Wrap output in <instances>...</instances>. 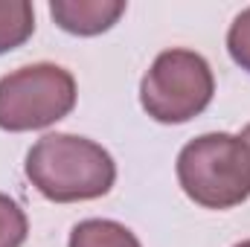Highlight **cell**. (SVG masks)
Returning <instances> with one entry per match:
<instances>
[{
  "label": "cell",
  "instance_id": "obj_1",
  "mask_svg": "<svg viewBox=\"0 0 250 247\" xmlns=\"http://www.w3.org/2000/svg\"><path fill=\"white\" fill-rule=\"evenodd\" d=\"M23 172L29 184L56 204L102 198L117 181L114 157L79 134H44L29 148Z\"/></svg>",
  "mask_w": 250,
  "mask_h": 247
},
{
  "label": "cell",
  "instance_id": "obj_2",
  "mask_svg": "<svg viewBox=\"0 0 250 247\" xmlns=\"http://www.w3.org/2000/svg\"><path fill=\"white\" fill-rule=\"evenodd\" d=\"M178 181L207 209H230L250 198V154L233 134L215 131L189 140L178 154Z\"/></svg>",
  "mask_w": 250,
  "mask_h": 247
},
{
  "label": "cell",
  "instance_id": "obj_3",
  "mask_svg": "<svg viewBox=\"0 0 250 247\" xmlns=\"http://www.w3.org/2000/svg\"><path fill=\"white\" fill-rule=\"evenodd\" d=\"M215 93V79L207 59L195 50H163L140 82L143 111L166 125L189 123L198 117Z\"/></svg>",
  "mask_w": 250,
  "mask_h": 247
},
{
  "label": "cell",
  "instance_id": "obj_4",
  "mask_svg": "<svg viewBox=\"0 0 250 247\" xmlns=\"http://www.w3.org/2000/svg\"><path fill=\"white\" fill-rule=\"evenodd\" d=\"M76 105V79L59 64L38 62L0 79V128L38 131L64 120Z\"/></svg>",
  "mask_w": 250,
  "mask_h": 247
},
{
  "label": "cell",
  "instance_id": "obj_5",
  "mask_svg": "<svg viewBox=\"0 0 250 247\" xmlns=\"http://www.w3.org/2000/svg\"><path fill=\"white\" fill-rule=\"evenodd\" d=\"M125 12L123 0H53L50 15L64 32L99 35L111 29Z\"/></svg>",
  "mask_w": 250,
  "mask_h": 247
},
{
  "label": "cell",
  "instance_id": "obj_6",
  "mask_svg": "<svg viewBox=\"0 0 250 247\" xmlns=\"http://www.w3.org/2000/svg\"><path fill=\"white\" fill-rule=\"evenodd\" d=\"M67 247H143L140 239L120 221L111 218H87L70 230Z\"/></svg>",
  "mask_w": 250,
  "mask_h": 247
},
{
  "label": "cell",
  "instance_id": "obj_7",
  "mask_svg": "<svg viewBox=\"0 0 250 247\" xmlns=\"http://www.w3.org/2000/svg\"><path fill=\"white\" fill-rule=\"evenodd\" d=\"M35 32V9L29 0H0V56L21 47Z\"/></svg>",
  "mask_w": 250,
  "mask_h": 247
},
{
  "label": "cell",
  "instance_id": "obj_8",
  "mask_svg": "<svg viewBox=\"0 0 250 247\" xmlns=\"http://www.w3.org/2000/svg\"><path fill=\"white\" fill-rule=\"evenodd\" d=\"M29 233V221L23 206L0 192V247H21L26 242Z\"/></svg>",
  "mask_w": 250,
  "mask_h": 247
},
{
  "label": "cell",
  "instance_id": "obj_9",
  "mask_svg": "<svg viewBox=\"0 0 250 247\" xmlns=\"http://www.w3.org/2000/svg\"><path fill=\"white\" fill-rule=\"evenodd\" d=\"M227 50H230L233 62L250 73V6L242 9L236 15V21L230 23V29H227Z\"/></svg>",
  "mask_w": 250,
  "mask_h": 247
},
{
  "label": "cell",
  "instance_id": "obj_10",
  "mask_svg": "<svg viewBox=\"0 0 250 247\" xmlns=\"http://www.w3.org/2000/svg\"><path fill=\"white\" fill-rule=\"evenodd\" d=\"M242 143H245V148H248V154H250V125H245V131H242V137H239Z\"/></svg>",
  "mask_w": 250,
  "mask_h": 247
},
{
  "label": "cell",
  "instance_id": "obj_11",
  "mask_svg": "<svg viewBox=\"0 0 250 247\" xmlns=\"http://www.w3.org/2000/svg\"><path fill=\"white\" fill-rule=\"evenodd\" d=\"M236 247H250V239H248V242H239Z\"/></svg>",
  "mask_w": 250,
  "mask_h": 247
}]
</instances>
